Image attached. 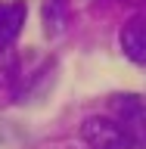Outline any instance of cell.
Returning <instances> with one entry per match:
<instances>
[{"instance_id":"obj_3","label":"cell","mask_w":146,"mask_h":149,"mask_svg":"<svg viewBox=\"0 0 146 149\" xmlns=\"http://www.w3.org/2000/svg\"><path fill=\"white\" fill-rule=\"evenodd\" d=\"M121 50H124V56H128L131 62H146V16H134L128 22V25L121 28Z\"/></svg>"},{"instance_id":"obj_5","label":"cell","mask_w":146,"mask_h":149,"mask_svg":"<svg viewBox=\"0 0 146 149\" xmlns=\"http://www.w3.org/2000/svg\"><path fill=\"white\" fill-rule=\"evenodd\" d=\"M65 0H47L44 3V28L47 34H59L65 28Z\"/></svg>"},{"instance_id":"obj_2","label":"cell","mask_w":146,"mask_h":149,"mask_svg":"<svg viewBox=\"0 0 146 149\" xmlns=\"http://www.w3.org/2000/svg\"><path fill=\"white\" fill-rule=\"evenodd\" d=\"M112 115H115V124H121L140 146H146V100L143 96H134V93L115 96Z\"/></svg>"},{"instance_id":"obj_6","label":"cell","mask_w":146,"mask_h":149,"mask_svg":"<svg viewBox=\"0 0 146 149\" xmlns=\"http://www.w3.org/2000/svg\"><path fill=\"white\" fill-rule=\"evenodd\" d=\"M140 3H146V0H140Z\"/></svg>"},{"instance_id":"obj_4","label":"cell","mask_w":146,"mask_h":149,"mask_svg":"<svg viewBox=\"0 0 146 149\" xmlns=\"http://www.w3.org/2000/svg\"><path fill=\"white\" fill-rule=\"evenodd\" d=\"M28 6L22 0H9V3H0V50H9V44L19 37L22 25H25Z\"/></svg>"},{"instance_id":"obj_1","label":"cell","mask_w":146,"mask_h":149,"mask_svg":"<svg viewBox=\"0 0 146 149\" xmlns=\"http://www.w3.org/2000/svg\"><path fill=\"white\" fill-rule=\"evenodd\" d=\"M81 134L93 149H143L121 124H115L109 118H87Z\"/></svg>"}]
</instances>
